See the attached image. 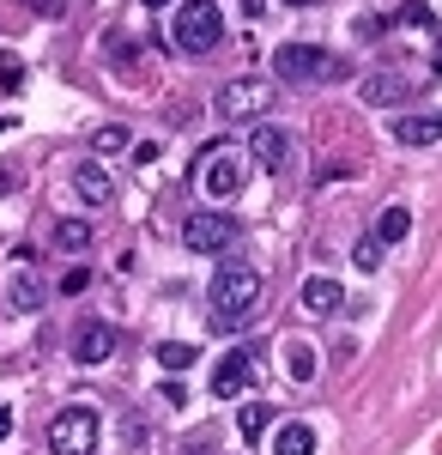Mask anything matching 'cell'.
Masks as SVG:
<instances>
[{
  "label": "cell",
  "instance_id": "6da1fadb",
  "mask_svg": "<svg viewBox=\"0 0 442 455\" xmlns=\"http://www.w3.org/2000/svg\"><path fill=\"white\" fill-rule=\"evenodd\" d=\"M255 298H261V274L242 267V261H225L212 274V328H237L255 310Z\"/></svg>",
  "mask_w": 442,
  "mask_h": 455
},
{
  "label": "cell",
  "instance_id": "7a4b0ae2",
  "mask_svg": "<svg viewBox=\"0 0 442 455\" xmlns=\"http://www.w3.org/2000/svg\"><path fill=\"white\" fill-rule=\"evenodd\" d=\"M170 43L182 55H212V49L225 43V12H218L212 0H188L170 19Z\"/></svg>",
  "mask_w": 442,
  "mask_h": 455
},
{
  "label": "cell",
  "instance_id": "3957f363",
  "mask_svg": "<svg viewBox=\"0 0 442 455\" xmlns=\"http://www.w3.org/2000/svg\"><path fill=\"white\" fill-rule=\"evenodd\" d=\"M272 68L285 85H315V79H340V61L321 49V43H279V55H272Z\"/></svg>",
  "mask_w": 442,
  "mask_h": 455
},
{
  "label": "cell",
  "instance_id": "277c9868",
  "mask_svg": "<svg viewBox=\"0 0 442 455\" xmlns=\"http://www.w3.org/2000/svg\"><path fill=\"white\" fill-rule=\"evenodd\" d=\"M267 109H272L267 79H231V85L212 92V116H218V122H255V116H267Z\"/></svg>",
  "mask_w": 442,
  "mask_h": 455
},
{
  "label": "cell",
  "instance_id": "5b68a950",
  "mask_svg": "<svg viewBox=\"0 0 442 455\" xmlns=\"http://www.w3.org/2000/svg\"><path fill=\"white\" fill-rule=\"evenodd\" d=\"M98 413L91 407H61L55 419H49V450L55 455H91L98 450Z\"/></svg>",
  "mask_w": 442,
  "mask_h": 455
},
{
  "label": "cell",
  "instance_id": "8992f818",
  "mask_svg": "<svg viewBox=\"0 0 442 455\" xmlns=\"http://www.w3.org/2000/svg\"><path fill=\"white\" fill-rule=\"evenodd\" d=\"M182 243L194 249V255H218V249L237 243V219L231 212H188V225H182Z\"/></svg>",
  "mask_w": 442,
  "mask_h": 455
},
{
  "label": "cell",
  "instance_id": "52a82bcc",
  "mask_svg": "<svg viewBox=\"0 0 442 455\" xmlns=\"http://www.w3.org/2000/svg\"><path fill=\"white\" fill-rule=\"evenodd\" d=\"M412 92H418V79L400 68H382V73H364V85H358V98L370 109H394V104H406Z\"/></svg>",
  "mask_w": 442,
  "mask_h": 455
},
{
  "label": "cell",
  "instance_id": "ba28073f",
  "mask_svg": "<svg viewBox=\"0 0 442 455\" xmlns=\"http://www.w3.org/2000/svg\"><path fill=\"white\" fill-rule=\"evenodd\" d=\"M201 188L212 195V201H231V195L242 188V158L237 152H212L206 171H201Z\"/></svg>",
  "mask_w": 442,
  "mask_h": 455
},
{
  "label": "cell",
  "instance_id": "9c48e42d",
  "mask_svg": "<svg viewBox=\"0 0 442 455\" xmlns=\"http://www.w3.org/2000/svg\"><path fill=\"white\" fill-rule=\"evenodd\" d=\"M249 383H255L249 352H225V358H218V371H212V395H218V401H237Z\"/></svg>",
  "mask_w": 442,
  "mask_h": 455
},
{
  "label": "cell",
  "instance_id": "30bf717a",
  "mask_svg": "<svg viewBox=\"0 0 442 455\" xmlns=\"http://www.w3.org/2000/svg\"><path fill=\"white\" fill-rule=\"evenodd\" d=\"M73 188H79V201H85V207H109V201H115V176L103 171L98 158L73 171Z\"/></svg>",
  "mask_w": 442,
  "mask_h": 455
},
{
  "label": "cell",
  "instance_id": "8fae6325",
  "mask_svg": "<svg viewBox=\"0 0 442 455\" xmlns=\"http://www.w3.org/2000/svg\"><path fill=\"white\" fill-rule=\"evenodd\" d=\"M109 352H115V328H109V322H85V328L73 334V358H79V364H103Z\"/></svg>",
  "mask_w": 442,
  "mask_h": 455
},
{
  "label": "cell",
  "instance_id": "7c38bea8",
  "mask_svg": "<svg viewBox=\"0 0 442 455\" xmlns=\"http://www.w3.org/2000/svg\"><path fill=\"white\" fill-rule=\"evenodd\" d=\"M297 298H304V310H309V315H334V310L345 304L340 280H328V274H315V280H304V291H297Z\"/></svg>",
  "mask_w": 442,
  "mask_h": 455
},
{
  "label": "cell",
  "instance_id": "4fadbf2b",
  "mask_svg": "<svg viewBox=\"0 0 442 455\" xmlns=\"http://www.w3.org/2000/svg\"><path fill=\"white\" fill-rule=\"evenodd\" d=\"M249 158L267 164V171H285V134L267 128V122H255V134H249Z\"/></svg>",
  "mask_w": 442,
  "mask_h": 455
},
{
  "label": "cell",
  "instance_id": "5bb4252c",
  "mask_svg": "<svg viewBox=\"0 0 442 455\" xmlns=\"http://www.w3.org/2000/svg\"><path fill=\"white\" fill-rule=\"evenodd\" d=\"M394 140L400 146H437L442 140V116H400V122H394Z\"/></svg>",
  "mask_w": 442,
  "mask_h": 455
},
{
  "label": "cell",
  "instance_id": "9a60e30c",
  "mask_svg": "<svg viewBox=\"0 0 442 455\" xmlns=\"http://www.w3.org/2000/svg\"><path fill=\"white\" fill-rule=\"evenodd\" d=\"M272 455H315V431L304 419H285L272 431Z\"/></svg>",
  "mask_w": 442,
  "mask_h": 455
},
{
  "label": "cell",
  "instance_id": "2e32d148",
  "mask_svg": "<svg viewBox=\"0 0 442 455\" xmlns=\"http://www.w3.org/2000/svg\"><path fill=\"white\" fill-rule=\"evenodd\" d=\"M272 419H279V413H272L267 401H249V407H237V431L249 437V443H261V437L272 431Z\"/></svg>",
  "mask_w": 442,
  "mask_h": 455
},
{
  "label": "cell",
  "instance_id": "e0dca14e",
  "mask_svg": "<svg viewBox=\"0 0 442 455\" xmlns=\"http://www.w3.org/2000/svg\"><path fill=\"white\" fill-rule=\"evenodd\" d=\"M406 231H412V212L406 207H382V219H375V237L394 249V243H406Z\"/></svg>",
  "mask_w": 442,
  "mask_h": 455
},
{
  "label": "cell",
  "instance_id": "ac0fdd59",
  "mask_svg": "<svg viewBox=\"0 0 442 455\" xmlns=\"http://www.w3.org/2000/svg\"><path fill=\"white\" fill-rule=\"evenodd\" d=\"M55 249H67V255L91 249V219H61L55 225Z\"/></svg>",
  "mask_w": 442,
  "mask_h": 455
},
{
  "label": "cell",
  "instance_id": "d6986e66",
  "mask_svg": "<svg viewBox=\"0 0 442 455\" xmlns=\"http://www.w3.org/2000/svg\"><path fill=\"white\" fill-rule=\"evenodd\" d=\"M194 358H201V347H188V340H164V347H158V364H164L170 377L194 371Z\"/></svg>",
  "mask_w": 442,
  "mask_h": 455
},
{
  "label": "cell",
  "instance_id": "ffe728a7",
  "mask_svg": "<svg viewBox=\"0 0 442 455\" xmlns=\"http://www.w3.org/2000/svg\"><path fill=\"white\" fill-rule=\"evenodd\" d=\"M36 304H43V280L36 274H19L12 280V310H36Z\"/></svg>",
  "mask_w": 442,
  "mask_h": 455
},
{
  "label": "cell",
  "instance_id": "44dd1931",
  "mask_svg": "<svg viewBox=\"0 0 442 455\" xmlns=\"http://www.w3.org/2000/svg\"><path fill=\"white\" fill-rule=\"evenodd\" d=\"M285 371H291L297 383H315V352L309 347H285Z\"/></svg>",
  "mask_w": 442,
  "mask_h": 455
},
{
  "label": "cell",
  "instance_id": "7402d4cb",
  "mask_svg": "<svg viewBox=\"0 0 442 455\" xmlns=\"http://www.w3.org/2000/svg\"><path fill=\"white\" fill-rule=\"evenodd\" d=\"M91 152H98V158H103V152H128V128H115V122H103L98 134H91Z\"/></svg>",
  "mask_w": 442,
  "mask_h": 455
},
{
  "label": "cell",
  "instance_id": "603a6c76",
  "mask_svg": "<svg viewBox=\"0 0 442 455\" xmlns=\"http://www.w3.org/2000/svg\"><path fill=\"white\" fill-rule=\"evenodd\" d=\"M382 249H388V243H382V237H375V231H370V237H364V243L351 249V261H358V267H364V274H375V267H382Z\"/></svg>",
  "mask_w": 442,
  "mask_h": 455
},
{
  "label": "cell",
  "instance_id": "cb8c5ba5",
  "mask_svg": "<svg viewBox=\"0 0 442 455\" xmlns=\"http://www.w3.org/2000/svg\"><path fill=\"white\" fill-rule=\"evenodd\" d=\"M212 443H218V425H201L194 437H182V455H212Z\"/></svg>",
  "mask_w": 442,
  "mask_h": 455
},
{
  "label": "cell",
  "instance_id": "d4e9b609",
  "mask_svg": "<svg viewBox=\"0 0 442 455\" xmlns=\"http://www.w3.org/2000/svg\"><path fill=\"white\" fill-rule=\"evenodd\" d=\"M430 19H437V12H430V6H418V0H406V6L394 12V25H430Z\"/></svg>",
  "mask_w": 442,
  "mask_h": 455
},
{
  "label": "cell",
  "instance_id": "484cf974",
  "mask_svg": "<svg viewBox=\"0 0 442 455\" xmlns=\"http://www.w3.org/2000/svg\"><path fill=\"white\" fill-rule=\"evenodd\" d=\"M0 85H6V92H19V85H25V61H12V55H6V61H0Z\"/></svg>",
  "mask_w": 442,
  "mask_h": 455
},
{
  "label": "cell",
  "instance_id": "4316f807",
  "mask_svg": "<svg viewBox=\"0 0 442 455\" xmlns=\"http://www.w3.org/2000/svg\"><path fill=\"white\" fill-rule=\"evenodd\" d=\"M85 280H91L85 267H67V274H61V291H85Z\"/></svg>",
  "mask_w": 442,
  "mask_h": 455
},
{
  "label": "cell",
  "instance_id": "83f0119b",
  "mask_svg": "<svg viewBox=\"0 0 442 455\" xmlns=\"http://www.w3.org/2000/svg\"><path fill=\"white\" fill-rule=\"evenodd\" d=\"M261 6H267V0H242V12H249V19H261Z\"/></svg>",
  "mask_w": 442,
  "mask_h": 455
},
{
  "label": "cell",
  "instance_id": "f1b7e54d",
  "mask_svg": "<svg viewBox=\"0 0 442 455\" xmlns=\"http://www.w3.org/2000/svg\"><path fill=\"white\" fill-rule=\"evenodd\" d=\"M6 431H12V407H0V437H6Z\"/></svg>",
  "mask_w": 442,
  "mask_h": 455
},
{
  "label": "cell",
  "instance_id": "f546056e",
  "mask_svg": "<svg viewBox=\"0 0 442 455\" xmlns=\"http://www.w3.org/2000/svg\"><path fill=\"white\" fill-rule=\"evenodd\" d=\"M139 6H152V12H158V6H170V0H139Z\"/></svg>",
  "mask_w": 442,
  "mask_h": 455
},
{
  "label": "cell",
  "instance_id": "4dcf8cb0",
  "mask_svg": "<svg viewBox=\"0 0 442 455\" xmlns=\"http://www.w3.org/2000/svg\"><path fill=\"white\" fill-rule=\"evenodd\" d=\"M437 61H442V31H437Z\"/></svg>",
  "mask_w": 442,
  "mask_h": 455
},
{
  "label": "cell",
  "instance_id": "1f68e13d",
  "mask_svg": "<svg viewBox=\"0 0 442 455\" xmlns=\"http://www.w3.org/2000/svg\"><path fill=\"white\" fill-rule=\"evenodd\" d=\"M437 116H442V109H437Z\"/></svg>",
  "mask_w": 442,
  "mask_h": 455
}]
</instances>
